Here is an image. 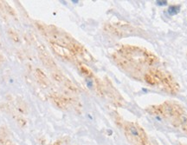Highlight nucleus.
<instances>
[{
    "label": "nucleus",
    "instance_id": "obj_1",
    "mask_svg": "<svg viewBox=\"0 0 187 145\" xmlns=\"http://www.w3.org/2000/svg\"><path fill=\"white\" fill-rule=\"evenodd\" d=\"M144 81L152 87H158L166 93L175 96L180 91V85L168 71L158 68L149 69L143 75Z\"/></svg>",
    "mask_w": 187,
    "mask_h": 145
},
{
    "label": "nucleus",
    "instance_id": "obj_2",
    "mask_svg": "<svg viewBox=\"0 0 187 145\" xmlns=\"http://www.w3.org/2000/svg\"><path fill=\"white\" fill-rule=\"evenodd\" d=\"M119 55L134 65L154 66L160 63L158 56L146 48L135 45H123L119 50Z\"/></svg>",
    "mask_w": 187,
    "mask_h": 145
},
{
    "label": "nucleus",
    "instance_id": "obj_3",
    "mask_svg": "<svg viewBox=\"0 0 187 145\" xmlns=\"http://www.w3.org/2000/svg\"><path fill=\"white\" fill-rule=\"evenodd\" d=\"M145 109L150 115L170 119L172 124L185 114V109L183 105L175 101H166L160 104L149 105Z\"/></svg>",
    "mask_w": 187,
    "mask_h": 145
},
{
    "label": "nucleus",
    "instance_id": "obj_4",
    "mask_svg": "<svg viewBox=\"0 0 187 145\" xmlns=\"http://www.w3.org/2000/svg\"><path fill=\"white\" fill-rule=\"evenodd\" d=\"M51 100L56 107L61 109H66L71 103V99L63 96H60L58 94H52Z\"/></svg>",
    "mask_w": 187,
    "mask_h": 145
},
{
    "label": "nucleus",
    "instance_id": "obj_5",
    "mask_svg": "<svg viewBox=\"0 0 187 145\" xmlns=\"http://www.w3.org/2000/svg\"><path fill=\"white\" fill-rule=\"evenodd\" d=\"M51 47L53 48V50H55V52L57 55L61 56V57H63V58H66L69 60L74 59L75 55L68 48H65L63 46H61V45L54 44V43H51Z\"/></svg>",
    "mask_w": 187,
    "mask_h": 145
},
{
    "label": "nucleus",
    "instance_id": "obj_6",
    "mask_svg": "<svg viewBox=\"0 0 187 145\" xmlns=\"http://www.w3.org/2000/svg\"><path fill=\"white\" fill-rule=\"evenodd\" d=\"M172 124L176 128H180L182 131L187 135V115L186 113L181 115L177 121H175Z\"/></svg>",
    "mask_w": 187,
    "mask_h": 145
},
{
    "label": "nucleus",
    "instance_id": "obj_7",
    "mask_svg": "<svg viewBox=\"0 0 187 145\" xmlns=\"http://www.w3.org/2000/svg\"><path fill=\"white\" fill-rule=\"evenodd\" d=\"M40 56H41V59L43 61V63L49 68H54L55 66V62L53 61V59L50 57V56L48 55V53H45V52H43L40 54Z\"/></svg>",
    "mask_w": 187,
    "mask_h": 145
},
{
    "label": "nucleus",
    "instance_id": "obj_8",
    "mask_svg": "<svg viewBox=\"0 0 187 145\" xmlns=\"http://www.w3.org/2000/svg\"><path fill=\"white\" fill-rule=\"evenodd\" d=\"M79 70H80L81 73L84 77H86L87 78H88V79H95V77H94V75H93V72L87 66H85L84 64H80L79 65Z\"/></svg>",
    "mask_w": 187,
    "mask_h": 145
},
{
    "label": "nucleus",
    "instance_id": "obj_9",
    "mask_svg": "<svg viewBox=\"0 0 187 145\" xmlns=\"http://www.w3.org/2000/svg\"><path fill=\"white\" fill-rule=\"evenodd\" d=\"M36 76H37V77L39 79V81H40V83H41L42 84H43V85H45V86H48L49 80L47 79L46 75H45L41 70L37 69V70H36Z\"/></svg>",
    "mask_w": 187,
    "mask_h": 145
},
{
    "label": "nucleus",
    "instance_id": "obj_10",
    "mask_svg": "<svg viewBox=\"0 0 187 145\" xmlns=\"http://www.w3.org/2000/svg\"><path fill=\"white\" fill-rule=\"evenodd\" d=\"M64 86L66 87V89H68V91H71V92H74V93H77L78 92V89L77 87L69 79L66 78V80L64 81Z\"/></svg>",
    "mask_w": 187,
    "mask_h": 145
},
{
    "label": "nucleus",
    "instance_id": "obj_11",
    "mask_svg": "<svg viewBox=\"0 0 187 145\" xmlns=\"http://www.w3.org/2000/svg\"><path fill=\"white\" fill-rule=\"evenodd\" d=\"M52 77H53V78H54L56 82H58V83H64V81L66 80V78L64 77V76L62 75L61 73L58 72V71L53 72V73H52Z\"/></svg>",
    "mask_w": 187,
    "mask_h": 145
},
{
    "label": "nucleus",
    "instance_id": "obj_12",
    "mask_svg": "<svg viewBox=\"0 0 187 145\" xmlns=\"http://www.w3.org/2000/svg\"><path fill=\"white\" fill-rule=\"evenodd\" d=\"M15 119H16V121H17V124L21 127V128H24L26 125H27V121L24 119V118H23L22 117H20L19 115H15Z\"/></svg>",
    "mask_w": 187,
    "mask_h": 145
},
{
    "label": "nucleus",
    "instance_id": "obj_13",
    "mask_svg": "<svg viewBox=\"0 0 187 145\" xmlns=\"http://www.w3.org/2000/svg\"><path fill=\"white\" fill-rule=\"evenodd\" d=\"M8 34H9V36L11 37V38L12 39V41L14 42V43H19L20 42V39H19V37H18V35L14 32V31H12L11 29H10V30L8 31Z\"/></svg>",
    "mask_w": 187,
    "mask_h": 145
},
{
    "label": "nucleus",
    "instance_id": "obj_14",
    "mask_svg": "<svg viewBox=\"0 0 187 145\" xmlns=\"http://www.w3.org/2000/svg\"><path fill=\"white\" fill-rule=\"evenodd\" d=\"M53 145H61V142H60L59 141H57V142H55Z\"/></svg>",
    "mask_w": 187,
    "mask_h": 145
},
{
    "label": "nucleus",
    "instance_id": "obj_15",
    "mask_svg": "<svg viewBox=\"0 0 187 145\" xmlns=\"http://www.w3.org/2000/svg\"><path fill=\"white\" fill-rule=\"evenodd\" d=\"M186 56H187V52H186Z\"/></svg>",
    "mask_w": 187,
    "mask_h": 145
}]
</instances>
